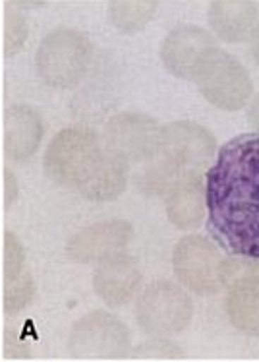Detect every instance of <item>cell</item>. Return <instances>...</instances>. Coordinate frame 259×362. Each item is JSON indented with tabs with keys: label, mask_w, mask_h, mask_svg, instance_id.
<instances>
[{
	"label": "cell",
	"mask_w": 259,
	"mask_h": 362,
	"mask_svg": "<svg viewBox=\"0 0 259 362\" xmlns=\"http://www.w3.org/2000/svg\"><path fill=\"white\" fill-rule=\"evenodd\" d=\"M128 177L130 161L104 144L78 192L89 202H112L126 190Z\"/></svg>",
	"instance_id": "5bb4252c"
},
{
	"label": "cell",
	"mask_w": 259,
	"mask_h": 362,
	"mask_svg": "<svg viewBox=\"0 0 259 362\" xmlns=\"http://www.w3.org/2000/svg\"><path fill=\"white\" fill-rule=\"evenodd\" d=\"M174 275L188 291L200 296L215 295L236 275L238 266L222 254L209 238L184 237L172 254Z\"/></svg>",
	"instance_id": "7a4b0ae2"
},
{
	"label": "cell",
	"mask_w": 259,
	"mask_h": 362,
	"mask_svg": "<svg viewBox=\"0 0 259 362\" xmlns=\"http://www.w3.org/2000/svg\"><path fill=\"white\" fill-rule=\"evenodd\" d=\"M207 214L205 177L201 170H188L167 192V217L178 229L198 227Z\"/></svg>",
	"instance_id": "9a60e30c"
},
{
	"label": "cell",
	"mask_w": 259,
	"mask_h": 362,
	"mask_svg": "<svg viewBox=\"0 0 259 362\" xmlns=\"http://www.w3.org/2000/svg\"><path fill=\"white\" fill-rule=\"evenodd\" d=\"M215 47V37L198 25H178L161 45V60L174 78L193 81L201 62Z\"/></svg>",
	"instance_id": "30bf717a"
},
{
	"label": "cell",
	"mask_w": 259,
	"mask_h": 362,
	"mask_svg": "<svg viewBox=\"0 0 259 362\" xmlns=\"http://www.w3.org/2000/svg\"><path fill=\"white\" fill-rule=\"evenodd\" d=\"M182 175H184V170L178 169L176 165H172L171 161H167L164 157L157 156L153 161L147 163L145 170L141 173V192L147 194V196H167V192L171 190L172 185H174Z\"/></svg>",
	"instance_id": "d6986e66"
},
{
	"label": "cell",
	"mask_w": 259,
	"mask_h": 362,
	"mask_svg": "<svg viewBox=\"0 0 259 362\" xmlns=\"http://www.w3.org/2000/svg\"><path fill=\"white\" fill-rule=\"evenodd\" d=\"M193 81L201 95L221 111H240L253 93L248 70L221 47L209 52Z\"/></svg>",
	"instance_id": "8992f818"
},
{
	"label": "cell",
	"mask_w": 259,
	"mask_h": 362,
	"mask_svg": "<svg viewBox=\"0 0 259 362\" xmlns=\"http://www.w3.org/2000/svg\"><path fill=\"white\" fill-rule=\"evenodd\" d=\"M207 233L230 256L259 262V132L217 151L205 175Z\"/></svg>",
	"instance_id": "6da1fadb"
},
{
	"label": "cell",
	"mask_w": 259,
	"mask_h": 362,
	"mask_svg": "<svg viewBox=\"0 0 259 362\" xmlns=\"http://www.w3.org/2000/svg\"><path fill=\"white\" fill-rule=\"evenodd\" d=\"M25 264V250L20 238L12 230L4 233V246H2V283H10L23 274Z\"/></svg>",
	"instance_id": "603a6c76"
},
{
	"label": "cell",
	"mask_w": 259,
	"mask_h": 362,
	"mask_svg": "<svg viewBox=\"0 0 259 362\" xmlns=\"http://www.w3.org/2000/svg\"><path fill=\"white\" fill-rule=\"evenodd\" d=\"M248 120H250V124L259 130V95L255 97L250 105V111H248Z\"/></svg>",
	"instance_id": "d4e9b609"
},
{
	"label": "cell",
	"mask_w": 259,
	"mask_h": 362,
	"mask_svg": "<svg viewBox=\"0 0 259 362\" xmlns=\"http://www.w3.org/2000/svg\"><path fill=\"white\" fill-rule=\"evenodd\" d=\"M252 57L259 66V25L255 28V31H253L252 35Z\"/></svg>",
	"instance_id": "484cf974"
},
{
	"label": "cell",
	"mask_w": 259,
	"mask_h": 362,
	"mask_svg": "<svg viewBox=\"0 0 259 362\" xmlns=\"http://www.w3.org/2000/svg\"><path fill=\"white\" fill-rule=\"evenodd\" d=\"M101 149L103 141L93 128L68 126L52 138L44 151V175L59 186L78 190Z\"/></svg>",
	"instance_id": "277c9868"
},
{
	"label": "cell",
	"mask_w": 259,
	"mask_h": 362,
	"mask_svg": "<svg viewBox=\"0 0 259 362\" xmlns=\"http://www.w3.org/2000/svg\"><path fill=\"white\" fill-rule=\"evenodd\" d=\"M132 237L130 223L124 219H107L72 235L66 244V254L76 264H99L112 254L126 250Z\"/></svg>",
	"instance_id": "8fae6325"
},
{
	"label": "cell",
	"mask_w": 259,
	"mask_h": 362,
	"mask_svg": "<svg viewBox=\"0 0 259 362\" xmlns=\"http://www.w3.org/2000/svg\"><path fill=\"white\" fill-rule=\"evenodd\" d=\"M28 41V22L14 2H8L4 12V54L14 57Z\"/></svg>",
	"instance_id": "44dd1931"
},
{
	"label": "cell",
	"mask_w": 259,
	"mask_h": 362,
	"mask_svg": "<svg viewBox=\"0 0 259 362\" xmlns=\"http://www.w3.org/2000/svg\"><path fill=\"white\" fill-rule=\"evenodd\" d=\"M2 124L4 156L14 163L30 161L43 140L44 124L41 115L30 105H12L4 111Z\"/></svg>",
	"instance_id": "4fadbf2b"
},
{
	"label": "cell",
	"mask_w": 259,
	"mask_h": 362,
	"mask_svg": "<svg viewBox=\"0 0 259 362\" xmlns=\"http://www.w3.org/2000/svg\"><path fill=\"white\" fill-rule=\"evenodd\" d=\"M68 353L78 361L126 358L132 353L130 329L111 312H89L72 325Z\"/></svg>",
	"instance_id": "5b68a950"
},
{
	"label": "cell",
	"mask_w": 259,
	"mask_h": 362,
	"mask_svg": "<svg viewBox=\"0 0 259 362\" xmlns=\"http://www.w3.org/2000/svg\"><path fill=\"white\" fill-rule=\"evenodd\" d=\"M224 310L238 332L259 335V262L230 283Z\"/></svg>",
	"instance_id": "2e32d148"
},
{
	"label": "cell",
	"mask_w": 259,
	"mask_h": 362,
	"mask_svg": "<svg viewBox=\"0 0 259 362\" xmlns=\"http://www.w3.org/2000/svg\"><path fill=\"white\" fill-rule=\"evenodd\" d=\"M157 156L164 157L184 173L205 170L217 157V144L205 126L192 120H174L161 128Z\"/></svg>",
	"instance_id": "ba28073f"
},
{
	"label": "cell",
	"mask_w": 259,
	"mask_h": 362,
	"mask_svg": "<svg viewBox=\"0 0 259 362\" xmlns=\"http://www.w3.org/2000/svg\"><path fill=\"white\" fill-rule=\"evenodd\" d=\"M157 8H159L157 0H138V2L114 0L109 4V18L120 33L133 35L153 20Z\"/></svg>",
	"instance_id": "ac0fdd59"
},
{
	"label": "cell",
	"mask_w": 259,
	"mask_h": 362,
	"mask_svg": "<svg viewBox=\"0 0 259 362\" xmlns=\"http://www.w3.org/2000/svg\"><path fill=\"white\" fill-rule=\"evenodd\" d=\"M140 267L126 252H119L104 258L97 264L93 272V288L97 296L112 308L130 303L135 291L140 288Z\"/></svg>",
	"instance_id": "7c38bea8"
},
{
	"label": "cell",
	"mask_w": 259,
	"mask_h": 362,
	"mask_svg": "<svg viewBox=\"0 0 259 362\" xmlns=\"http://www.w3.org/2000/svg\"><path fill=\"white\" fill-rule=\"evenodd\" d=\"M35 296V281L30 274L23 272L18 279L2 283V306L6 316H18L20 312L30 306Z\"/></svg>",
	"instance_id": "ffe728a7"
},
{
	"label": "cell",
	"mask_w": 259,
	"mask_h": 362,
	"mask_svg": "<svg viewBox=\"0 0 259 362\" xmlns=\"http://www.w3.org/2000/svg\"><path fill=\"white\" fill-rule=\"evenodd\" d=\"M93 43L82 31L59 28L41 41L35 54L39 78L54 89H70L85 78Z\"/></svg>",
	"instance_id": "3957f363"
},
{
	"label": "cell",
	"mask_w": 259,
	"mask_h": 362,
	"mask_svg": "<svg viewBox=\"0 0 259 362\" xmlns=\"http://www.w3.org/2000/svg\"><path fill=\"white\" fill-rule=\"evenodd\" d=\"M161 128L145 112H119L104 126V144L128 161L149 163L159 153Z\"/></svg>",
	"instance_id": "9c48e42d"
},
{
	"label": "cell",
	"mask_w": 259,
	"mask_h": 362,
	"mask_svg": "<svg viewBox=\"0 0 259 362\" xmlns=\"http://www.w3.org/2000/svg\"><path fill=\"white\" fill-rule=\"evenodd\" d=\"M130 358L133 361H180L184 358V351L174 341L153 335V339L143 341L141 345L132 349Z\"/></svg>",
	"instance_id": "7402d4cb"
},
{
	"label": "cell",
	"mask_w": 259,
	"mask_h": 362,
	"mask_svg": "<svg viewBox=\"0 0 259 362\" xmlns=\"http://www.w3.org/2000/svg\"><path fill=\"white\" fill-rule=\"evenodd\" d=\"M18 178L10 169H4V207H10L18 198Z\"/></svg>",
	"instance_id": "cb8c5ba5"
},
{
	"label": "cell",
	"mask_w": 259,
	"mask_h": 362,
	"mask_svg": "<svg viewBox=\"0 0 259 362\" xmlns=\"http://www.w3.org/2000/svg\"><path fill=\"white\" fill-rule=\"evenodd\" d=\"M209 23L227 43L252 39L258 28V4L252 0H217L209 4Z\"/></svg>",
	"instance_id": "e0dca14e"
},
{
	"label": "cell",
	"mask_w": 259,
	"mask_h": 362,
	"mask_svg": "<svg viewBox=\"0 0 259 362\" xmlns=\"http://www.w3.org/2000/svg\"><path fill=\"white\" fill-rule=\"evenodd\" d=\"M193 303L184 288L171 281H153L135 303V320L147 335L169 337L184 332L192 322Z\"/></svg>",
	"instance_id": "52a82bcc"
}]
</instances>
